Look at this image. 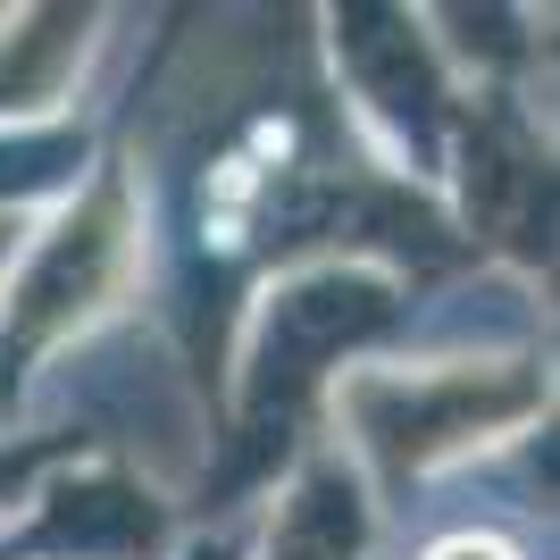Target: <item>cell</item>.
I'll use <instances>...</instances> for the list:
<instances>
[{"label": "cell", "instance_id": "3", "mask_svg": "<svg viewBox=\"0 0 560 560\" xmlns=\"http://www.w3.org/2000/svg\"><path fill=\"white\" fill-rule=\"evenodd\" d=\"M335 419H343L351 468H376V486L401 493L435 477L444 460L493 444L527 427L552 401V376H544L536 351H511V360H435V369H351L335 376Z\"/></svg>", "mask_w": 560, "mask_h": 560}, {"label": "cell", "instance_id": "11", "mask_svg": "<svg viewBox=\"0 0 560 560\" xmlns=\"http://www.w3.org/2000/svg\"><path fill=\"white\" fill-rule=\"evenodd\" d=\"M419 560H518V552L493 536V527H452V536H435Z\"/></svg>", "mask_w": 560, "mask_h": 560}, {"label": "cell", "instance_id": "5", "mask_svg": "<svg viewBox=\"0 0 560 560\" xmlns=\"http://www.w3.org/2000/svg\"><path fill=\"white\" fill-rule=\"evenodd\" d=\"M444 176H460L468 252H502L518 268H552V142L511 84H460Z\"/></svg>", "mask_w": 560, "mask_h": 560}, {"label": "cell", "instance_id": "4", "mask_svg": "<svg viewBox=\"0 0 560 560\" xmlns=\"http://www.w3.org/2000/svg\"><path fill=\"white\" fill-rule=\"evenodd\" d=\"M327 50L369 135L401 160V176L435 185L452 151V117H460V75L435 25L419 9H327Z\"/></svg>", "mask_w": 560, "mask_h": 560}, {"label": "cell", "instance_id": "6", "mask_svg": "<svg viewBox=\"0 0 560 560\" xmlns=\"http://www.w3.org/2000/svg\"><path fill=\"white\" fill-rule=\"evenodd\" d=\"M25 527L0 544V560H167L176 511L117 460H75L68 477H43L25 502Z\"/></svg>", "mask_w": 560, "mask_h": 560}, {"label": "cell", "instance_id": "10", "mask_svg": "<svg viewBox=\"0 0 560 560\" xmlns=\"http://www.w3.org/2000/svg\"><path fill=\"white\" fill-rule=\"evenodd\" d=\"M59 460H93V435H84V427H59V435H18V444H0V511H25Z\"/></svg>", "mask_w": 560, "mask_h": 560}, {"label": "cell", "instance_id": "2", "mask_svg": "<svg viewBox=\"0 0 560 560\" xmlns=\"http://www.w3.org/2000/svg\"><path fill=\"white\" fill-rule=\"evenodd\" d=\"M151 226H142V192L126 160H101L84 185L50 210L43 234H25L9 277H0V419L25 401L43 360L75 335H93L109 310L142 284Z\"/></svg>", "mask_w": 560, "mask_h": 560}, {"label": "cell", "instance_id": "12", "mask_svg": "<svg viewBox=\"0 0 560 560\" xmlns=\"http://www.w3.org/2000/svg\"><path fill=\"white\" fill-rule=\"evenodd\" d=\"M185 560H252V536H243V527H210Z\"/></svg>", "mask_w": 560, "mask_h": 560}, {"label": "cell", "instance_id": "1", "mask_svg": "<svg viewBox=\"0 0 560 560\" xmlns=\"http://www.w3.org/2000/svg\"><path fill=\"white\" fill-rule=\"evenodd\" d=\"M401 327H410V293L369 259H310V268H284L259 284L243 369H234L226 452L218 468H201V511H234L284 460H302L310 427L335 394V369Z\"/></svg>", "mask_w": 560, "mask_h": 560}, {"label": "cell", "instance_id": "7", "mask_svg": "<svg viewBox=\"0 0 560 560\" xmlns=\"http://www.w3.org/2000/svg\"><path fill=\"white\" fill-rule=\"evenodd\" d=\"M369 536H376V502L360 486V468L335 444H310L252 560H369Z\"/></svg>", "mask_w": 560, "mask_h": 560}, {"label": "cell", "instance_id": "9", "mask_svg": "<svg viewBox=\"0 0 560 560\" xmlns=\"http://www.w3.org/2000/svg\"><path fill=\"white\" fill-rule=\"evenodd\" d=\"M93 142L84 126H9L0 135V218H18L25 201H68L84 185Z\"/></svg>", "mask_w": 560, "mask_h": 560}, {"label": "cell", "instance_id": "13", "mask_svg": "<svg viewBox=\"0 0 560 560\" xmlns=\"http://www.w3.org/2000/svg\"><path fill=\"white\" fill-rule=\"evenodd\" d=\"M18 243H25V234H18V218H0V277H9V259H18Z\"/></svg>", "mask_w": 560, "mask_h": 560}, {"label": "cell", "instance_id": "8", "mask_svg": "<svg viewBox=\"0 0 560 560\" xmlns=\"http://www.w3.org/2000/svg\"><path fill=\"white\" fill-rule=\"evenodd\" d=\"M101 9H18L0 18V126H43L101 50Z\"/></svg>", "mask_w": 560, "mask_h": 560}]
</instances>
